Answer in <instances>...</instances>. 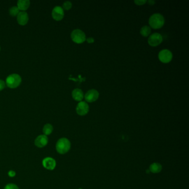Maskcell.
<instances>
[{
    "label": "cell",
    "instance_id": "8992f818",
    "mask_svg": "<svg viewBox=\"0 0 189 189\" xmlns=\"http://www.w3.org/2000/svg\"><path fill=\"white\" fill-rule=\"evenodd\" d=\"M159 60L164 63H168L172 59V53L170 50L165 49L160 52L158 55Z\"/></svg>",
    "mask_w": 189,
    "mask_h": 189
},
{
    "label": "cell",
    "instance_id": "484cf974",
    "mask_svg": "<svg viewBox=\"0 0 189 189\" xmlns=\"http://www.w3.org/2000/svg\"><path fill=\"white\" fill-rule=\"evenodd\" d=\"M150 170H149V169H147L146 170V172L147 174H149L150 173Z\"/></svg>",
    "mask_w": 189,
    "mask_h": 189
},
{
    "label": "cell",
    "instance_id": "7402d4cb",
    "mask_svg": "<svg viewBox=\"0 0 189 189\" xmlns=\"http://www.w3.org/2000/svg\"><path fill=\"white\" fill-rule=\"evenodd\" d=\"M6 86V83L2 79H0V91L2 90Z\"/></svg>",
    "mask_w": 189,
    "mask_h": 189
},
{
    "label": "cell",
    "instance_id": "8fae6325",
    "mask_svg": "<svg viewBox=\"0 0 189 189\" xmlns=\"http://www.w3.org/2000/svg\"><path fill=\"white\" fill-rule=\"evenodd\" d=\"M48 139L46 135H41L35 139L34 144L36 146L39 148H43L47 144Z\"/></svg>",
    "mask_w": 189,
    "mask_h": 189
},
{
    "label": "cell",
    "instance_id": "30bf717a",
    "mask_svg": "<svg viewBox=\"0 0 189 189\" xmlns=\"http://www.w3.org/2000/svg\"><path fill=\"white\" fill-rule=\"evenodd\" d=\"M42 164L44 168L47 169L48 170H52L56 168V162L55 159L52 158H46L43 159Z\"/></svg>",
    "mask_w": 189,
    "mask_h": 189
},
{
    "label": "cell",
    "instance_id": "52a82bcc",
    "mask_svg": "<svg viewBox=\"0 0 189 189\" xmlns=\"http://www.w3.org/2000/svg\"><path fill=\"white\" fill-rule=\"evenodd\" d=\"M99 96V92L95 89H92L88 90L84 95V98L86 102L88 103H92L98 99Z\"/></svg>",
    "mask_w": 189,
    "mask_h": 189
},
{
    "label": "cell",
    "instance_id": "d4e9b609",
    "mask_svg": "<svg viewBox=\"0 0 189 189\" xmlns=\"http://www.w3.org/2000/svg\"><path fill=\"white\" fill-rule=\"evenodd\" d=\"M147 2H148L149 4H150V5H153V4H155V2L154 1H152V0L148 1H147Z\"/></svg>",
    "mask_w": 189,
    "mask_h": 189
},
{
    "label": "cell",
    "instance_id": "603a6c76",
    "mask_svg": "<svg viewBox=\"0 0 189 189\" xmlns=\"http://www.w3.org/2000/svg\"><path fill=\"white\" fill-rule=\"evenodd\" d=\"M86 41H87V42L88 43H93L94 42V39L93 37H89L86 39Z\"/></svg>",
    "mask_w": 189,
    "mask_h": 189
},
{
    "label": "cell",
    "instance_id": "9a60e30c",
    "mask_svg": "<svg viewBox=\"0 0 189 189\" xmlns=\"http://www.w3.org/2000/svg\"><path fill=\"white\" fill-rule=\"evenodd\" d=\"M149 169L150 172L152 173H154V174L159 173L162 170V165L158 163H154L151 164Z\"/></svg>",
    "mask_w": 189,
    "mask_h": 189
},
{
    "label": "cell",
    "instance_id": "7a4b0ae2",
    "mask_svg": "<svg viewBox=\"0 0 189 189\" xmlns=\"http://www.w3.org/2000/svg\"><path fill=\"white\" fill-rule=\"evenodd\" d=\"M71 142L68 139L63 137L58 140L56 144V150L60 154H65L71 149Z\"/></svg>",
    "mask_w": 189,
    "mask_h": 189
},
{
    "label": "cell",
    "instance_id": "44dd1931",
    "mask_svg": "<svg viewBox=\"0 0 189 189\" xmlns=\"http://www.w3.org/2000/svg\"><path fill=\"white\" fill-rule=\"evenodd\" d=\"M146 2H147V1H146V0H136V1H134V3L135 4L138 5V6H141V5L145 4Z\"/></svg>",
    "mask_w": 189,
    "mask_h": 189
},
{
    "label": "cell",
    "instance_id": "ba28073f",
    "mask_svg": "<svg viewBox=\"0 0 189 189\" xmlns=\"http://www.w3.org/2000/svg\"><path fill=\"white\" fill-rule=\"evenodd\" d=\"M89 105L86 102H80L76 107V112L79 116H84L86 115L89 112Z\"/></svg>",
    "mask_w": 189,
    "mask_h": 189
},
{
    "label": "cell",
    "instance_id": "5b68a950",
    "mask_svg": "<svg viewBox=\"0 0 189 189\" xmlns=\"http://www.w3.org/2000/svg\"><path fill=\"white\" fill-rule=\"evenodd\" d=\"M163 41V36L159 33H154L151 34L149 37L148 42L152 47H156L159 46Z\"/></svg>",
    "mask_w": 189,
    "mask_h": 189
},
{
    "label": "cell",
    "instance_id": "4fadbf2b",
    "mask_svg": "<svg viewBox=\"0 0 189 189\" xmlns=\"http://www.w3.org/2000/svg\"><path fill=\"white\" fill-rule=\"evenodd\" d=\"M72 95L73 99L78 102H81L84 98L83 92L81 89L76 88L72 91Z\"/></svg>",
    "mask_w": 189,
    "mask_h": 189
},
{
    "label": "cell",
    "instance_id": "277c9868",
    "mask_svg": "<svg viewBox=\"0 0 189 189\" xmlns=\"http://www.w3.org/2000/svg\"><path fill=\"white\" fill-rule=\"evenodd\" d=\"M71 37L73 42L78 44L83 43L86 40V34L84 32L79 29L73 30L71 33Z\"/></svg>",
    "mask_w": 189,
    "mask_h": 189
},
{
    "label": "cell",
    "instance_id": "3957f363",
    "mask_svg": "<svg viewBox=\"0 0 189 189\" xmlns=\"http://www.w3.org/2000/svg\"><path fill=\"white\" fill-rule=\"evenodd\" d=\"M21 77L17 74H12L9 75L6 78V84L9 88L14 89L18 87L21 83Z\"/></svg>",
    "mask_w": 189,
    "mask_h": 189
},
{
    "label": "cell",
    "instance_id": "d6986e66",
    "mask_svg": "<svg viewBox=\"0 0 189 189\" xmlns=\"http://www.w3.org/2000/svg\"><path fill=\"white\" fill-rule=\"evenodd\" d=\"M72 4L70 1H65L63 4V9L65 10H69L72 8Z\"/></svg>",
    "mask_w": 189,
    "mask_h": 189
},
{
    "label": "cell",
    "instance_id": "9c48e42d",
    "mask_svg": "<svg viewBox=\"0 0 189 189\" xmlns=\"http://www.w3.org/2000/svg\"><path fill=\"white\" fill-rule=\"evenodd\" d=\"M65 15L64 9L60 6H56L52 10V16L56 21L62 20Z\"/></svg>",
    "mask_w": 189,
    "mask_h": 189
},
{
    "label": "cell",
    "instance_id": "83f0119b",
    "mask_svg": "<svg viewBox=\"0 0 189 189\" xmlns=\"http://www.w3.org/2000/svg\"></svg>",
    "mask_w": 189,
    "mask_h": 189
},
{
    "label": "cell",
    "instance_id": "e0dca14e",
    "mask_svg": "<svg viewBox=\"0 0 189 189\" xmlns=\"http://www.w3.org/2000/svg\"><path fill=\"white\" fill-rule=\"evenodd\" d=\"M53 126L50 124H47L44 126L43 128V132L44 135H48L52 133L53 132Z\"/></svg>",
    "mask_w": 189,
    "mask_h": 189
},
{
    "label": "cell",
    "instance_id": "7c38bea8",
    "mask_svg": "<svg viewBox=\"0 0 189 189\" xmlns=\"http://www.w3.org/2000/svg\"><path fill=\"white\" fill-rule=\"evenodd\" d=\"M29 17L28 14L25 11L20 12L17 16V20L18 24L22 26H24L27 23Z\"/></svg>",
    "mask_w": 189,
    "mask_h": 189
},
{
    "label": "cell",
    "instance_id": "2e32d148",
    "mask_svg": "<svg viewBox=\"0 0 189 189\" xmlns=\"http://www.w3.org/2000/svg\"><path fill=\"white\" fill-rule=\"evenodd\" d=\"M150 27L148 26H144L142 27L140 31V33L143 37H148L151 33Z\"/></svg>",
    "mask_w": 189,
    "mask_h": 189
},
{
    "label": "cell",
    "instance_id": "ac0fdd59",
    "mask_svg": "<svg viewBox=\"0 0 189 189\" xmlns=\"http://www.w3.org/2000/svg\"><path fill=\"white\" fill-rule=\"evenodd\" d=\"M9 15L12 16H17L18 14L19 13V9L16 6H13L11 8H10L9 10Z\"/></svg>",
    "mask_w": 189,
    "mask_h": 189
},
{
    "label": "cell",
    "instance_id": "5bb4252c",
    "mask_svg": "<svg viewBox=\"0 0 189 189\" xmlns=\"http://www.w3.org/2000/svg\"><path fill=\"white\" fill-rule=\"evenodd\" d=\"M30 5V1L29 0H19L17 2V7L19 10L22 11H26Z\"/></svg>",
    "mask_w": 189,
    "mask_h": 189
},
{
    "label": "cell",
    "instance_id": "cb8c5ba5",
    "mask_svg": "<svg viewBox=\"0 0 189 189\" xmlns=\"http://www.w3.org/2000/svg\"><path fill=\"white\" fill-rule=\"evenodd\" d=\"M15 175H16V172L13 170H10L9 172V175L10 177H13V176H15Z\"/></svg>",
    "mask_w": 189,
    "mask_h": 189
},
{
    "label": "cell",
    "instance_id": "6da1fadb",
    "mask_svg": "<svg viewBox=\"0 0 189 189\" xmlns=\"http://www.w3.org/2000/svg\"><path fill=\"white\" fill-rule=\"evenodd\" d=\"M149 23L151 28L159 29L161 28L165 23L164 17L160 13H154L149 18Z\"/></svg>",
    "mask_w": 189,
    "mask_h": 189
},
{
    "label": "cell",
    "instance_id": "4316f807",
    "mask_svg": "<svg viewBox=\"0 0 189 189\" xmlns=\"http://www.w3.org/2000/svg\"><path fill=\"white\" fill-rule=\"evenodd\" d=\"M0 51H1V47H0Z\"/></svg>",
    "mask_w": 189,
    "mask_h": 189
},
{
    "label": "cell",
    "instance_id": "ffe728a7",
    "mask_svg": "<svg viewBox=\"0 0 189 189\" xmlns=\"http://www.w3.org/2000/svg\"><path fill=\"white\" fill-rule=\"evenodd\" d=\"M4 189H19L17 185L13 184H9L5 186Z\"/></svg>",
    "mask_w": 189,
    "mask_h": 189
}]
</instances>
